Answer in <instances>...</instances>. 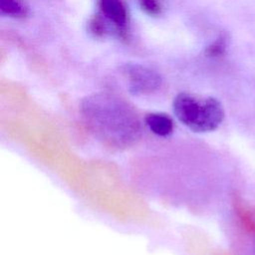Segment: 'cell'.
Wrapping results in <instances>:
<instances>
[{"label":"cell","mask_w":255,"mask_h":255,"mask_svg":"<svg viewBox=\"0 0 255 255\" xmlns=\"http://www.w3.org/2000/svg\"><path fill=\"white\" fill-rule=\"evenodd\" d=\"M175 117L188 128L205 132L216 129L224 119V110L214 98H199L182 93L173 100Z\"/></svg>","instance_id":"7a4b0ae2"},{"label":"cell","mask_w":255,"mask_h":255,"mask_svg":"<svg viewBox=\"0 0 255 255\" xmlns=\"http://www.w3.org/2000/svg\"><path fill=\"white\" fill-rule=\"evenodd\" d=\"M102 14L116 26L124 29L128 22V13L122 0H100Z\"/></svg>","instance_id":"277c9868"},{"label":"cell","mask_w":255,"mask_h":255,"mask_svg":"<svg viewBox=\"0 0 255 255\" xmlns=\"http://www.w3.org/2000/svg\"><path fill=\"white\" fill-rule=\"evenodd\" d=\"M224 50H225V39L219 38L207 48V53L211 56H218V55H221L224 52Z\"/></svg>","instance_id":"9c48e42d"},{"label":"cell","mask_w":255,"mask_h":255,"mask_svg":"<svg viewBox=\"0 0 255 255\" xmlns=\"http://www.w3.org/2000/svg\"><path fill=\"white\" fill-rule=\"evenodd\" d=\"M138 3L144 12L152 16L160 14L162 9L160 0H138Z\"/></svg>","instance_id":"52a82bcc"},{"label":"cell","mask_w":255,"mask_h":255,"mask_svg":"<svg viewBox=\"0 0 255 255\" xmlns=\"http://www.w3.org/2000/svg\"><path fill=\"white\" fill-rule=\"evenodd\" d=\"M144 121L148 128L158 136H168L174 128L172 119L165 114L150 113L145 116Z\"/></svg>","instance_id":"5b68a950"},{"label":"cell","mask_w":255,"mask_h":255,"mask_svg":"<svg viewBox=\"0 0 255 255\" xmlns=\"http://www.w3.org/2000/svg\"><path fill=\"white\" fill-rule=\"evenodd\" d=\"M84 117L92 130L111 145H128L139 133V122L124 102L110 96H95L85 101Z\"/></svg>","instance_id":"6da1fadb"},{"label":"cell","mask_w":255,"mask_h":255,"mask_svg":"<svg viewBox=\"0 0 255 255\" xmlns=\"http://www.w3.org/2000/svg\"><path fill=\"white\" fill-rule=\"evenodd\" d=\"M0 11L4 15L15 17L26 14V8L19 0H0Z\"/></svg>","instance_id":"8992f818"},{"label":"cell","mask_w":255,"mask_h":255,"mask_svg":"<svg viewBox=\"0 0 255 255\" xmlns=\"http://www.w3.org/2000/svg\"><path fill=\"white\" fill-rule=\"evenodd\" d=\"M90 29L96 36H104L106 34V25L104 20L99 16L93 18L90 23Z\"/></svg>","instance_id":"ba28073f"},{"label":"cell","mask_w":255,"mask_h":255,"mask_svg":"<svg viewBox=\"0 0 255 255\" xmlns=\"http://www.w3.org/2000/svg\"><path fill=\"white\" fill-rule=\"evenodd\" d=\"M123 73L128 81L129 91L134 95H150L162 86L161 77L153 70L137 64L123 67Z\"/></svg>","instance_id":"3957f363"}]
</instances>
